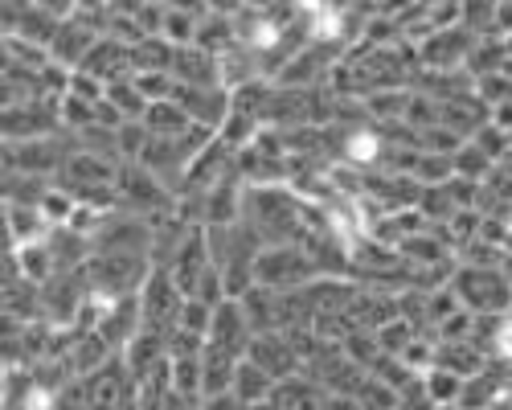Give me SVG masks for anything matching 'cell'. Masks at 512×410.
<instances>
[{"mask_svg": "<svg viewBox=\"0 0 512 410\" xmlns=\"http://www.w3.org/2000/svg\"><path fill=\"white\" fill-rule=\"evenodd\" d=\"M324 267L308 255V246H267V251L254 259V283L267 287V292H304V287L320 283Z\"/></svg>", "mask_w": 512, "mask_h": 410, "instance_id": "cell-1", "label": "cell"}, {"mask_svg": "<svg viewBox=\"0 0 512 410\" xmlns=\"http://www.w3.org/2000/svg\"><path fill=\"white\" fill-rule=\"evenodd\" d=\"M451 287L459 304L476 316H500L512 304V283L504 279L500 267H455Z\"/></svg>", "mask_w": 512, "mask_h": 410, "instance_id": "cell-2", "label": "cell"}, {"mask_svg": "<svg viewBox=\"0 0 512 410\" xmlns=\"http://www.w3.org/2000/svg\"><path fill=\"white\" fill-rule=\"evenodd\" d=\"M275 378L267 374V369H259V365H254L250 357L238 365V374H234V398L242 402V406H263V402H271L275 398Z\"/></svg>", "mask_w": 512, "mask_h": 410, "instance_id": "cell-3", "label": "cell"}, {"mask_svg": "<svg viewBox=\"0 0 512 410\" xmlns=\"http://www.w3.org/2000/svg\"><path fill=\"white\" fill-rule=\"evenodd\" d=\"M144 123H148V132L160 136V140H177V136H185L193 128V119L177 103H152L148 115H144Z\"/></svg>", "mask_w": 512, "mask_h": 410, "instance_id": "cell-4", "label": "cell"}, {"mask_svg": "<svg viewBox=\"0 0 512 410\" xmlns=\"http://www.w3.org/2000/svg\"><path fill=\"white\" fill-rule=\"evenodd\" d=\"M451 160H455V177H459V181H472V185H488V177L496 173V160L484 156L472 140H467Z\"/></svg>", "mask_w": 512, "mask_h": 410, "instance_id": "cell-5", "label": "cell"}, {"mask_svg": "<svg viewBox=\"0 0 512 410\" xmlns=\"http://www.w3.org/2000/svg\"><path fill=\"white\" fill-rule=\"evenodd\" d=\"M422 382H426V394H431V402L435 406H459L463 402V378L459 374H451V369H443V365H435L431 374H422Z\"/></svg>", "mask_w": 512, "mask_h": 410, "instance_id": "cell-6", "label": "cell"}, {"mask_svg": "<svg viewBox=\"0 0 512 410\" xmlns=\"http://www.w3.org/2000/svg\"><path fill=\"white\" fill-rule=\"evenodd\" d=\"M377 345H381V353H390V357H402L406 349H410V341L418 337V328L410 324V320H402V316H394V320H386L377 328Z\"/></svg>", "mask_w": 512, "mask_h": 410, "instance_id": "cell-7", "label": "cell"}, {"mask_svg": "<svg viewBox=\"0 0 512 410\" xmlns=\"http://www.w3.org/2000/svg\"><path fill=\"white\" fill-rule=\"evenodd\" d=\"M353 398H357L361 410H398V390L386 386V382H377V378H369V374H365V382H361V390Z\"/></svg>", "mask_w": 512, "mask_h": 410, "instance_id": "cell-8", "label": "cell"}, {"mask_svg": "<svg viewBox=\"0 0 512 410\" xmlns=\"http://www.w3.org/2000/svg\"><path fill=\"white\" fill-rule=\"evenodd\" d=\"M472 144H476V148H480L484 156H492L496 164H500V160H504V156L512 152V140H508V132H500V128H496V123H488V128H480Z\"/></svg>", "mask_w": 512, "mask_h": 410, "instance_id": "cell-9", "label": "cell"}, {"mask_svg": "<svg viewBox=\"0 0 512 410\" xmlns=\"http://www.w3.org/2000/svg\"><path fill=\"white\" fill-rule=\"evenodd\" d=\"M398 410H439V406L431 402V394H426V382L414 378V382L398 394Z\"/></svg>", "mask_w": 512, "mask_h": 410, "instance_id": "cell-10", "label": "cell"}, {"mask_svg": "<svg viewBox=\"0 0 512 410\" xmlns=\"http://www.w3.org/2000/svg\"><path fill=\"white\" fill-rule=\"evenodd\" d=\"M496 349H500V357L512 361V324H500V341H496Z\"/></svg>", "mask_w": 512, "mask_h": 410, "instance_id": "cell-11", "label": "cell"}]
</instances>
